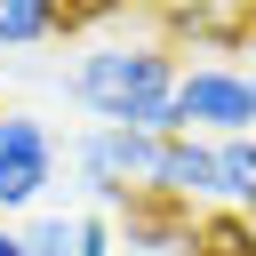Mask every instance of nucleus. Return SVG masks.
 Returning a JSON list of instances; mask_svg holds the SVG:
<instances>
[{
  "mask_svg": "<svg viewBox=\"0 0 256 256\" xmlns=\"http://www.w3.org/2000/svg\"><path fill=\"white\" fill-rule=\"evenodd\" d=\"M80 256H120V240H112V216H80Z\"/></svg>",
  "mask_w": 256,
  "mask_h": 256,
  "instance_id": "12",
  "label": "nucleus"
},
{
  "mask_svg": "<svg viewBox=\"0 0 256 256\" xmlns=\"http://www.w3.org/2000/svg\"><path fill=\"white\" fill-rule=\"evenodd\" d=\"M160 144L168 136H136V128H80L72 136V168L80 184L96 192V208H128V200H152L160 184Z\"/></svg>",
  "mask_w": 256,
  "mask_h": 256,
  "instance_id": "2",
  "label": "nucleus"
},
{
  "mask_svg": "<svg viewBox=\"0 0 256 256\" xmlns=\"http://www.w3.org/2000/svg\"><path fill=\"white\" fill-rule=\"evenodd\" d=\"M152 200H168V208H208V200H216V144L168 136V144H160V184H152Z\"/></svg>",
  "mask_w": 256,
  "mask_h": 256,
  "instance_id": "6",
  "label": "nucleus"
},
{
  "mask_svg": "<svg viewBox=\"0 0 256 256\" xmlns=\"http://www.w3.org/2000/svg\"><path fill=\"white\" fill-rule=\"evenodd\" d=\"M112 240H120V256H200V216L168 208V200H128L112 216Z\"/></svg>",
  "mask_w": 256,
  "mask_h": 256,
  "instance_id": "5",
  "label": "nucleus"
},
{
  "mask_svg": "<svg viewBox=\"0 0 256 256\" xmlns=\"http://www.w3.org/2000/svg\"><path fill=\"white\" fill-rule=\"evenodd\" d=\"M48 184H56V136H48V120L0 112V224L32 216Z\"/></svg>",
  "mask_w": 256,
  "mask_h": 256,
  "instance_id": "4",
  "label": "nucleus"
},
{
  "mask_svg": "<svg viewBox=\"0 0 256 256\" xmlns=\"http://www.w3.org/2000/svg\"><path fill=\"white\" fill-rule=\"evenodd\" d=\"M200 256H256V248H248V232L224 216V224H200Z\"/></svg>",
  "mask_w": 256,
  "mask_h": 256,
  "instance_id": "11",
  "label": "nucleus"
},
{
  "mask_svg": "<svg viewBox=\"0 0 256 256\" xmlns=\"http://www.w3.org/2000/svg\"><path fill=\"white\" fill-rule=\"evenodd\" d=\"M216 200L256 216V136H224L216 144Z\"/></svg>",
  "mask_w": 256,
  "mask_h": 256,
  "instance_id": "7",
  "label": "nucleus"
},
{
  "mask_svg": "<svg viewBox=\"0 0 256 256\" xmlns=\"http://www.w3.org/2000/svg\"><path fill=\"white\" fill-rule=\"evenodd\" d=\"M64 32V8L48 0H0V48H40Z\"/></svg>",
  "mask_w": 256,
  "mask_h": 256,
  "instance_id": "8",
  "label": "nucleus"
},
{
  "mask_svg": "<svg viewBox=\"0 0 256 256\" xmlns=\"http://www.w3.org/2000/svg\"><path fill=\"white\" fill-rule=\"evenodd\" d=\"M176 128H184V136H200V144L256 136L248 72H240V64H192V72H176Z\"/></svg>",
  "mask_w": 256,
  "mask_h": 256,
  "instance_id": "3",
  "label": "nucleus"
},
{
  "mask_svg": "<svg viewBox=\"0 0 256 256\" xmlns=\"http://www.w3.org/2000/svg\"><path fill=\"white\" fill-rule=\"evenodd\" d=\"M248 104H256V72H248Z\"/></svg>",
  "mask_w": 256,
  "mask_h": 256,
  "instance_id": "13",
  "label": "nucleus"
},
{
  "mask_svg": "<svg viewBox=\"0 0 256 256\" xmlns=\"http://www.w3.org/2000/svg\"><path fill=\"white\" fill-rule=\"evenodd\" d=\"M176 48L168 40H96L72 64V96L96 128H136V136H184L176 128Z\"/></svg>",
  "mask_w": 256,
  "mask_h": 256,
  "instance_id": "1",
  "label": "nucleus"
},
{
  "mask_svg": "<svg viewBox=\"0 0 256 256\" xmlns=\"http://www.w3.org/2000/svg\"><path fill=\"white\" fill-rule=\"evenodd\" d=\"M168 32H192V40H240V32H256V8H176Z\"/></svg>",
  "mask_w": 256,
  "mask_h": 256,
  "instance_id": "9",
  "label": "nucleus"
},
{
  "mask_svg": "<svg viewBox=\"0 0 256 256\" xmlns=\"http://www.w3.org/2000/svg\"><path fill=\"white\" fill-rule=\"evenodd\" d=\"M16 232H24V248H32V256H80V216H64V208L24 216Z\"/></svg>",
  "mask_w": 256,
  "mask_h": 256,
  "instance_id": "10",
  "label": "nucleus"
}]
</instances>
